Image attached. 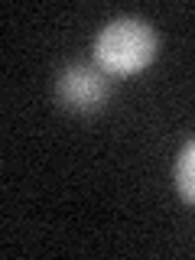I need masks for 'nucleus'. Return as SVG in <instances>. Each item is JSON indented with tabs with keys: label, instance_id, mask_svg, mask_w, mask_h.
<instances>
[{
	"label": "nucleus",
	"instance_id": "obj_1",
	"mask_svg": "<svg viewBox=\"0 0 195 260\" xmlns=\"http://www.w3.org/2000/svg\"><path fill=\"white\" fill-rule=\"evenodd\" d=\"M159 39L153 26L146 20H134V16H120V20H111L108 26L94 36V65L104 72V75H137L146 65L156 59Z\"/></svg>",
	"mask_w": 195,
	"mask_h": 260
},
{
	"label": "nucleus",
	"instance_id": "obj_2",
	"mask_svg": "<svg viewBox=\"0 0 195 260\" xmlns=\"http://www.w3.org/2000/svg\"><path fill=\"white\" fill-rule=\"evenodd\" d=\"M111 94V81L98 65H69L55 78V98L62 108L78 114H94L104 108Z\"/></svg>",
	"mask_w": 195,
	"mask_h": 260
},
{
	"label": "nucleus",
	"instance_id": "obj_3",
	"mask_svg": "<svg viewBox=\"0 0 195 260\" xmlns=\"http://www.w3.org/2000/svg\"><path fill=\"white\" fill-rule=\"evenodd\" d=\"M176 189L185 202L195 205V137L182 146V153L176 159Z\"/></svg>",
	"mask_w": 195,
	"mask_h": 260
}]
</instances>
